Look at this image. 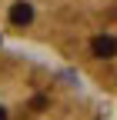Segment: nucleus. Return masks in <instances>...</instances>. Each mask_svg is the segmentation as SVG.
Returning <instances> with one entry per match:
<instances>
[{
    "label": "nucleus",
    "instance_id": "nucleus-1",
    "mask_svg": "<svg viewBox=\"0 0 117 120\" xmlns=\"http://www.w3.org/2000/svg\"><path fill=\"white\" fill-rule=\"evenodd\" d=\"M30 20H34V10H30V4L17 0V4L10 7V23H17V27H27Z\"/></svg>",
    "mask_w": 117,
    "mask_h": 120
},
{
    "label": "nucleus",
    "instance_id": "nucleus-2",
    "mask_svg": "<svg viewBox=\"0 0 117 120\" xmlns=\"http://www.w3.org/2000/svg\"><path fill=\"white\" fill-rule=\"evenodd\" d=\"M90 47H94L97 57H114V37H110V34H100V37H94Z\"/></svg>",
    "mask_w": 117,
    "mask_h": 120
},
{
    "label": "nucleus",
    "instance_id": "nucleus-3",
    "mask_svg": "<svg viewBox=\"0 0 117 120\" xmlns=\"http://www.w3.org/2000/svg\"><path fill=\"white\" fill-rule=\"evenodd\" d=\"M4 113H7V110H4V107H0V117H4Z\"/></svg>",
    "mask_w": 117,
    "mask_h": 120
}]
</instances>
